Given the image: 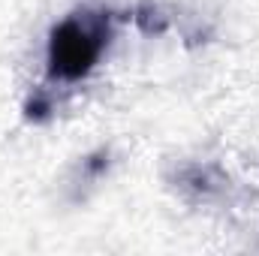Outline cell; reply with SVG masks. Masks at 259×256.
<instances>
[{"instance_id": "6da1fadb", "label": "cell", "mask_w": 259, "mask_h": 256, "mask_svg": "<svg viewBox=\"0 0 259 256\" xmlns=\"http://www.w3.org/2000/svg\"><path fill=\"white\" fill-rule=\"evenodd\" d=\"M106 42V21L97 15H69L49 36V72L55 78L75 81L88 75Z\"/></svg>"}]
</instances>
